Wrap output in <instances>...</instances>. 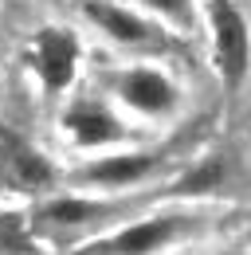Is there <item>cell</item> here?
Wrapping results in <instances>:
<instances>
[{"label":"cell","instance_id":"6da1fadb","mask_svg":"<svg viewBox=\"0 0 251 255\" xmlns=\"http://www.w3.org/2000/svg\"><path fill=\"white\" fill-rule=\"evenodd\" d=\"M212 32H216V63L228 87H236L251 63V39H248V24L236 12L232 0H212Z\"/></svg>","mask_w":251,"mask_h":255},{"label":"cell","instance_id":"7a4b0ae2","mask_svg":"<svg viewBox=\"0 0 251 255\" xmlns=\"http://www.w3.org/2000/svg\"><path fill=\"white\" fill-rule=\"evenodd\" d=\"M0 181L8 189L35 192V189H47L55 181V169H51V161L43 157L31 141H24L20 133L0 129Z\"/></svg>","mask_w":251,"mask_h":255},{"label":"cell","instance_id":"3957f363","mask_svg":"<svg viewBox=\"0 0 251 255\" xmlns=\"http://www.w3.org/2000/svg\"><path fill=\"white\" fill-rule=\"evenodd\" d=\"M31 63L39 71L43 87L55 95L63 91L71 79H75V63H79V39L63 28H43L35 35V47H31Z\"/></svg>","mask_w":251,"mask_h":255},{"label":"cell","instance_id":"277c9868","mask_svg":"<svg viewBox=\"0 0 251 255\" xmlns=\"http://www.w3.org/2000/svg\"><path fill=\"white\" fill-rule=\"evenodd\" d=\"M118 98L137 114H169L177 106V87L153 67H129L118 75Z\"/></svg>","mask_w":251,"mask_h":255},{"label":"cell","instance_id":"5b68a950","mask_svg":"<svg viewBox=\"0 0 251 255\" xmlns=\"http://www.w3.org/2000/svg\"><path fill=\"white\" fill-rule=\"evenodd\" d=\"M181 232V220L177 216H157V220H141V224H129L126 232L102 240L94 255H153L157 248H165L173 236Z\"/></svg>","mask_w":251,"mask_h":255},{"label":"cell","instance_id":"8992f818","mask_svg":"<svg viewBox=\"0 0 251 255\" xmlns=\"http://www.w3.org/2000/svg\"><path fill=\"white\" fill-rule=\"evenodd\" d=\"M63 129L79 141V145H110V141H122L126 129L118 126V118L98 106V102H75L67 114H63Z\"/></svg>","mask_w":251,"mask_h":255},{"label":"cell","instance_id":"52a82bcc","mask_svg":"<svg viewBox=\"0 0 251 255\" xmlns=\"http://www.w3.org/2000/svg\"><path fill=\"white\" fill-rule=\"evenodd\" d=\"M157 165H161V153H114V157H102L94 165H87L79 177L87 185L122 189V185H137L141 177H149Z\"/></svg>","mask_w":251,"mask_h":255},{"label":"cell","instance_id":"ba28073f","mask_svg":"<svg viewBox=\"0 0 251 255\" xmlns=\"http://www.w3.org/2000/svg\"><path fill=\"white\" fill-rule=\"evenodd\" d=\"M83 12H87V20H91L94 28H102V32L110 35V39H118V43H153V28H149L141 16L126 12V8L110 4V0H87Z\"/></svg>","mask_w":251,"mask_h":255},{"label":"cell","instance_id":"9c48e42d","mask_svg":"<svg viewBox=\"0 0 251 255\" xmlns=\"http://www.w3.org/2000/svg\"><path fill=\"white\" fill-rule=\"evenodd\" d=\"M39 216L47 224H55V228H79V224H91L98 216H106V204H98V200H55Z\"/></svg>","mask_w":251,"mask_h":255},{"label":"cell","instance_id":"30bf717a","mask_svg":"<svg viewBox=\"0 0 251 255\" xmlns=\"http://www.w3.org/2000/svg\"><path fill=\"white\" fill-rule=\"evenodd\" d=\"M220 177H224V161L208 157V161H200L192 173H185L169 192H173V196H200V192H212V189H216Z\"/></svg>","mask_w":251,"mask_h":255},{"label":"cell","instance_id":"8fae6325","mask_svg":"<svg viewBox=\"0 0 251 255\" xmlns=\"http://www.w3.org/2000/svg\"><path fill=\"white\" fill-rule=\"evenodd\" d=\"M0 252L8 255H31V236L20 212H0Z\"/></svg>","mask_w":251,"mask_h":255},{"label":"cell","instance_id":"7c38bea8","mask_svg":"<svg viewBox=\"0 0 251 255\" xmlns=\"http://www.w3.org/2000/svg\"><path fill=\"white\" fill-rule=\"evenodd\" d=\"M141 4H149L153 12L177 20V24H188V20H192V0H141Z\"/></svg>","mask_w":251,"mask_h":255}]
</instances>
